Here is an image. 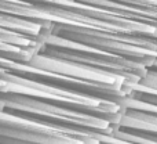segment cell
I'll return each instance as SVG.
<instances>
[{"label": "cell", "instance_id": "277c9868", "mask_svg": "<svg viewBox=\"0 0 157 144\" xmlns=\"http://www.w3.org/2000/svg\"><path fill=\"white\" fill-rule=\"evenodd\" d=\"M0 137L19 140V142H29L35 144H86L81 140L72 139V137L50 136V134L36 133V132H29V130H19V129L2 128V126H0Z\"/></svg>", "mask_w": 157, "mask_h": 144}, {"label": "cell", "instance_id": "3957f363", "mask_svg": "<svg viewBox=\"0 0 157 144\" xmlns=\"http://www.w3.org/2000/svg\"><path fill=\"white\" fill-rule=\"evenodd\" d=\"M119 130L157 137V117L135 111H125L119 121Z\"/></svg>", "mask_w": 157, "mask_h": 144}, {"label": "cell", "instance_id": "7a4b0ae2", "mask_svg": "<svg viewBox=\"0 0 157 144\" xmlns=\"http://www.w3.org/2000/svg\"><path fill=\"white\" fill-rule=\"evenodd\" d=\"M29 64L39 69L59 73V75H65V76H69V78L78 79V80L101 84V86L123 89V90H127V92H131V87L135 84V82L130 80V79L124 78V76L97 71V69H94V68H88V67H84V65L68 63V61L58 60V58L47 57V56H43V54H40V53L36 54L35 57L29 61Z\"/></svg>", "mask_w": 157, "mask_h": 144}, {"label": "cell", "instance_id": "6da1fadb", "mask_svg": "<svg viewBox=\"0 0 157 144\" xmlns=\"http://www.w3.org/2000/svg\"><path fill=\"white\" fill-rule=\"evenodd\" d=\"M3 111L21 115L35 121L46 122L54 126H62L76 130L92 132L99 134H112L119 129V121L97 117L87 112L76 111L66 107L43 103L21 96L0 94Z\"/></svg>", "mask_w": 157, "mask_h": 144}]
</instances>
